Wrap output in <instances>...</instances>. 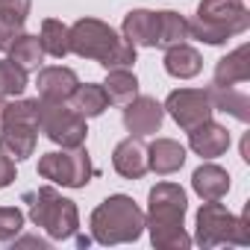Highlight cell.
<instances>
[{"label": "cell", "instance_id": "cell-29", "mask_svg": "<svg viewBox=\"0 0 250 250\" xmlns=\"http://www.w3.org/2000/svg\"><path fill=\"white\" fill-rule=\"evenodd\" d=\"M15 183V159H9L6 153H0V188H6Z\"/></svg>", "mask_w": 250, "mask_h": 250}, {"label": "cell", "instance_id": "cell-6", "mask_svg": "<svg viewBox=\"0 0 250 250\" xmlns=\"http://www.w3.org/2000/svg\"><path fill=\"white\" fill-rule=\"evenodd\" d=\"M194 244L200 247H218V244H250V215L247 209L241 215H232L224 203L206 200L197 209L194 218Z\"/></svg>", "mask_w": 250, "mask_h": 250}, {"label": "cell", "instance_id": "cell-30", "mask_svg": "<svg viewBox=\"0 0 250 250\" xmlns=\"http://www.w3.org/2000/svg\"><path fill=\"white\" fill-rule=\"evenodd\" d=\"M12 241H15V247H36V244H39V247H47V241H44V238H36V235H27V238H12Z\"/></svg>", "mask_w": 250, "mask_h": 250}, {"label": "cell", "instance_id": "cell-31", "mask_svg": "<svg viewBox=\"0 0 250 250\" xmlns=\"http://www.w3.org/2000/svg\"><path fill=\"white\" fill-rule=\"evenodd\" d=\"M6 106H9L6 94H0V127H3V115H6Z\"/></svg>", "mask_w": 250, "mask_h": 250}, {"label": "cell", "instance_id": "cell-14", "mask_svg": "<svg viewBox=\"0 0 250 250\" xmlns=\"http://www.w3.org/2000/svg\"><path fill=\"white\" fill-rule=\"evenodd\" d=\"M77 83H80L77 71L65 68V65L39 68V77H36V88H39L42 100H68L71 91L77 88Z\"/></svg>", "mask_w": 250, "mask_h": 250}, {"label": "cell", "instance_id": "cell-4", "mask_svg": "<svg viewBox=\"0 0 250 250\" xmlns=\"http://www.w3.org/2000/svg\"><path fill=\"white\" fill-rule=\"evenodd\" d=\"M250 30V12L244 6V0H200L197 15L188 21V36L221 47L232 36H241Z\"/></svg>", "mask_w": 250, "mask_h": 250}, {"label": "cell", "instance_id": "cell-8", "mask_svg": "<svg viewBox=\"0 0 250 250\" xmlns=\"http://www.w3.org/2000/svg\"><path fill=\"white\" fill-rule=\"evenodd\" d=\"M39 133H44L59 147H80L85 145L88 124L77 115L68 100H42L39 97Z\"/></svg>", "mask_w": 250, "mask_h": 250}, {"label": "cell", "instance_id": "cell-2", "mask_svg": "<svg viewBox=\"0 0 250 250\" xmlns=\"http://www.w3.org/2000/svg\"><path fill=\"white\" fill-rule=\"evenodd\" d=\"M71 30V53L80 59H94L97 65L109 68H133L136 44H130L121 33H115L100 18H80Z\"/></svg>", "mask_w": 250, "mask_h": 250}, {"label": "cell", "instance_id": "cell-24", "mask_svg": "<svg viewBox=\"0 0 250 250\" xmlns=\"http://www.w3.org/2000/svg\"><path fill=\"white\" fill-rule=\"evenodd\" d=\"M39 42H42V47H44V56L65 59V56L71 53V30H68V24H62L59 18H44V21H42Z\"/></svg>", "mask_w": 250, "mask_h": 250}, {"label": "cell", "instance_id": "cell-3", "mask_svg": "<svg viewBox=\"0 0 250 250\" xmlns=\"http://www.w3.org/2000/svg\"><path fill=\"white\" fill-rule=\"evenodd\" d=\"M88 227L97 244H130L145 232V212L130 194H109L94 206Z\"/></svg>", "mask_w": 250, "mask_h": 250}, {"label": "cell", "instance_id": "cell-25", "mask_svg": "<svg viewBox=\"0 0 250 250\" xmlns=\"http://www.w3.org/2000/svg\"><path fill=\"white\" fill-rule=\"evenodd\" d=\"M156 24H159V39H156V47L168 50L174 44H183L188 39V21L174 12V9H162L156 12Z\"/></svg>", "mask_w": 250, "mask_h": 250}, {"label": "cell", "instance_id": "cell-20", "mask_svg": "<svg viewBox=\"0 0 250 250\" xmlns=\"http://www.w3.org/2000/svg\"><path fill=\"white\" fill-rule=\"evenodd\" d=\"M162 62H165V71H168L171 77H177V80H191V77H197V74L203 71V56H200V50L191 47V44H186V42L168 47Z\"/></svg>", "mask_w": 250, "mask_h": 250}, {"label": "cell", "instance_id": "cell-5", "mask_svg": "<svg viewBox=\"0 0 250 250\" xmlns=\"http://www.w3.org/2000/svg\"><path fill=\"white\" fill-rule=\"evenodd\" d=\"M24 203H30V221L42 227L53 241H68L80 229V209L74 200L62 197L53 186H42L39 191H27Z\"/></svg>", "mask_w": 250, "mask_h": 250}, {"label": "cell", "instance_id": "cell-11", "mask_svg": "<svg viewBox=\"0 0 250 250\" xmlns=\"http://www.w3.org/2000/svg\"><path fill=\"white\" fill-rule=\"evenodd\" d=\"M112 168L124 180H142L150 171L147 168V145L142 142V136H127V139H121L115 145Z\"/></svg>", "mask_w": 250, "mask_h": 250}, {"label": "cell", "instance_id": "cell-12", "mask_svg": "<svg viewBox=\"0 0 250 250\" xmlns=\"http://www.w3.org/2000/svg\"><path fill=\"white\" fill-rule=\"evenodd\" d=\"M232 139H229V130L218 121H203L197 124L194 130H188V147L200 156V159H218L229 150Z\"/></svg>", "mask_w": 250, "mask_h": 250}, {"label": "cell", "instance_id": "cell-10", "mask_svg": "<svg viewBox=\"0 0 250 250\" xmlns=\"http://www.w3.org/2000/svg\"><path fill=\"white\" fill-rule=\"evenodd\" d=\"M124 127H127L130 136H153L162 130V121H165V109L156 97L150 94H136L130 103H124Z\"/></svg>", "mask_w": 250, "mask_h": 250}, {"label": "cell", "instance_id": "cell-9", "mask_svg": "<svg viewBox=\"0 0 250 250\" xmlns=\"http://www.w3.org/2000/svg\"><path fill=\"white\" fill-rule=\"evenodd\" d=\"M162 109L174 118V124H177L183 133L194 130L197 124H203V121H209L212 112H215L206 88H174L165 97Z\"/></svg>", "mask_w": 250, "mask_h": 250}, {"label": "cell", "instance_id": "cell-22", "mask_svg": "<svg viewBox=\"0 0 250 250\" xmlns=\"http://www.w3.org/2000/svg\"><path fill=\"white\" fill-rule=\"evenodd\" d=\"M206 94H209L215 112H227L241 124L250 121V97L244 91H238L235 85H209Z\"/></svg>", "mask_w": 250, "mask_h": 250}, {"label": "cell", "instance_id": "cell-27", "mask_svg": "<svg viewBox=\"0 0 250 250\" xmlns=\"http://www.w3.org/2000/svg\"><path fill=\"white\" fill-rule=\"evenodd\" d=\"M30 85V74L27 68H21L12 59H0V94L6 97H21Z\"/></svg>", "mask_w": 250, "mask_h": 250}, {"label": "cell", "instance_id": "cell-26", "mask_svg": "<svg viewBox=\"0 0 250 250\" xmlns=\"http://www.w3.org/2000/svg\"><path fill=\"white\" fill-rule=\"evenodd\" d=\"M6 53H9L12 62H18V65L27 68V71H39L42 62H44V47H42L39 36H30V33H21V36L12 42V47H9Z\"/></svg>", "mask_w": 250, "mask_h": 250}, {"label": "cell", "instance_id": "cell-23", "mask_svg": "<svg viewBox=\"0 0 250 250\" xmlns=\"http://www.w3.org/2000/svg\"><path fill=\"white\" fill-rule=\"evenodd\" d=\"M109 103L115 106H124V103H130L136 94H139V80L130 68H109L106 71V80L100 83Z\"/></svg>", "mask_w": 250, "mask_h": 250}, {"label": "cell", "instance_id": "cell-19", "mask_svg": "<svg viewBox=\"0 0 250 250\" xmlns=\"http://www.w3.org/2000/svg\"><path fill=\"white\" fill-rule=\"evenodd\" d=\"M191 188L200 200H221L229 191V174H227V168H221L215 162H203L191 174Z\"/></svg>", "mask_w": 250, "mask_h": 250}, {"label": "cell", "instance_id": "cell-15", "mask_svg": "<svg viewBox=\"0 0 250 250\" xmlns=\"http://www.w3.org/2000/svg\"><path fill=\"white\" fill-rule=\"evenodd\" d=\"M33 0H0V50H9L12 42L24 33Z\"/></svg>", "mask_w": 250, "mask_h": 250}, {"label": "cell", "instance_id": "cell-28", "mask_svg": "<svg viewBox=\"0 0 250 250\" xmlns=\"http://www.w3.org/2000/svg\"><path fill=\"white\" fill-rule=\"evenodd\" d=\"M24 212L18 206H0V241H12L24 229Z\"/></svg>", "mask_w": 250, "mask_h": 250}, {"label": "cell", "instance_id": "cell-17", "mask_svg": "<svg viewBox=\"0 0 250 250\" xmlns=\"http://www.w3.org/2000/svg\"><path fill=\"white\" fill-rule=\"evenodd\" d=\"M186 165V147L174 139H156L147 145V168L159 177H171Z\"/></svg>", "mask_w": 250, "mask_h": 250}, {"label": "cell", "instance_id": "cell-7", "mask_svg": "<svg viewBox=\"0 0 250 250\" xmlns=\"http://www.w3.org/2000/svg\"><path fill=\"white\" fill-rule=\"evenodd\" d=\"M94 165L88 150L80 147H62V150H50L44 156H39V177L50 180L53 186H65V188H85L94 177Z\"/></svg>", "mask_w": 250, "mask_h": 250}, {"label": "cell", "instance_id": "cell-21", "mask_svg": "<svg viewBox=\"0 0 250 250\" xmlns=\"http://www.w3.org/2000/svg\"><path fill=\"white\" fill-rule=\"evenodd\" d=\"M68 106L88 121V118H97L109 109V97H106L100 83H77V88L68 97Z\"/></svg>", "mask_w": 250, "mask_h": 250}, {"label": "cell", "instance_id": "cell-32", "mask_svg": "<svg viewBox=\"0 0 250 250\" xmlns=\"http://www.w3.org/2000/svg\"><path fill=\"white\" fill-rule=\"evenodd\" d=\"M241 159H244V162H250V150H247V136L241 139Z\"/></svg>", "mask_w": 250, "mask_h": 250}, {"label": "cell", "instance_id": "cell-16", "mask_svg": "<svg viewBox=\"0 0 250 250\" xmlns=\"http://www.w3.org/2000/svg\"><path fill=\"white\" fill-rule=\"evenodd\" d=\"M121 36L136 47H156V39H159L156 12H150V9L127 12L124 15V24H121Z\"/></svg>", "mask_w": 250, "mask_h": 250}, {"label": "cell", "instance_id": "cell-1", "mask_svg": "<svg viewBox=\"0 0 250 250\" xmlns=\"http://www.w3.org/2000/svg\"><path fill=\"white\" fill-rule=\"evenodd\" d=\"M186 212L188 197L180 183H156L147 194V212H145V229L150 232V241L156 250H188L194 241L186 232Z\"/></svg>", "mask_w": 250, "mask_h": 250}, {"label": "cell", "instance_id": "cell-13", "mask_svg": "<svg viewBox=\"0 0 250 250\" xmlns=\"http://www.w3.org/2000/svg\"><path fill=\"white\" fill-rule=\"evenodd\" d=\"M36 142H39V127L36 124H3L0 127V153H6L15 162H24L36 153Z\"/></svg>", "mask_w": 250, "mask_h": 250}, {"label": "cell", "instance_id": "cell-18", "mask_svg": "<svg viewBox=\"0 0 250 250\" xmlns=\"http://www.w3.org/2000/svg\"><path fill=\"white\" fill-rule=\"evenodd\" d=\"M247 80H250V44H241L215 62L212 85H238Z\"/></svg>", "mask_w": 250, "mask_h": 250}]
</instances>
